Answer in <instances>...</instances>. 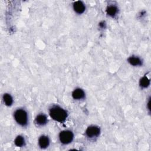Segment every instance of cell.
<instances>
[{
    "label": "cell",
    "instance_id": "cell-1",
    "mask_svg": "<svg viewBox=\"0 0 151 151\" xmlns=\"http://www.w3.org/2000/svg\"><path fill=\"white\" fill-rule=\"evenodd\" d=\"M51 117L58 122H63L67 117V111L59 106H54L50 109Z\"/></svg>",
    "mask_w": 151,
    "mask_h": 151
},
{
    "label": "cell",
    "instance_id": "cell-2",
    "mask_svg": "<svg viewBox=\"0 0 151 151\" xmlns=\"http://www.w3.org/2000/svg\"><path fill=\"white\" fill-rule=\"evenodd\" d=\"M15 121L21 126H25L28 122L27 113L24 109H18L14 113Z\"/></svg>",
    "mask_w": 151,
    "mask_h": 151
},
{
    "label": "cell",
    "instance_id": "cell-3",
    "mask_svg": "<svg viewBox=\"0 0 151 151\" xmlns=\"http://www.w3.org/2000/svg\"><path fill=\"white\" fill-rule=\"evenodd\" d=\"M73 134L70 130H63L59 134V139L63 144H68L73 139Z\"/></svg>",
    "mask_w": 151,
    "mask_h": 151
},
{
    "label": "cell",
    "instance_id": "cell-4",
    "mask_svg": "<svg viewBox=\"0 0 151 151\" xmlns=\"http://www.w3.org/2000/svg\"><path fill=\"white\" fill-rule=\"evenodd\" d=\"M100 130L99 127L96 126H90L87 129L86 134L88 137L93 138L98 136L100 134Z\"/></svg>",
    "mask_w": 151,
    "mask_h": 151
},
{
    "label": "cell",
    "instance_id": "cell-5",
    "mask_svg": "<svg viewBox=\"0 0 151 151\" xmlns=\"http://www.w3.org/2000/svg\"><path fill=\"white\" fill-rule=\"evenodd\" d=\"M73 8L75 12L78 14H82L85 11V6L81 1H76L73 4Z\"/></svg>",
    "mask_w": 151,
    "mask_h": 151
},
{
    "label": "cell",
    "instance_id": "cell-6",
    "mask_svg": "<svg viewBox=\"0 0 151 151\" xmlns=\"http://www.w3.org/2000/svg\"><path fill=\"white\" fill-rule=\"evenodd\" d=\"M50 140L46 136H41L38 139V145L42 149H45L48 146Z\"/></svg>",
    "mask_w": 151,
    "mask_h": 151
},
{
    "label": "cell",
    "instance_id": "cell-7",
    "mask_svg": "<svg viewBox=\"0 0 151 151\" xmlns=\"http://www.w3.org/2000/svg\"><path fill=\"white\" fill-rule=\"evenodd\" d=\"M84 96H85L84 92L81 88L75 89L72 93V96L73 99L76 100H80V99H83L84 97Z\"/></svg>",
    "mask_w": 151,
    "mask_h": 151
},
{
    "label": "cell",
    "instance_id": "cell-8",
    "mask_svg": "<svg viewBox=\"0 0 151 151\" xmlns=\"http://www.w3.org/2000/svg\"><path fill=\"white\" fill-rule=\"evenodd\" d=\"M36 123L39 126H43L47 122V118L45 115L43 114H38L35 119Z\"/></svg>",
    "mask_w": 151,
    "mask_h": 151
},
{
    "label": "cell",
    "instance_id": "cell-9",
    "mask_svg": "<svg viewBox=\"0 0 151 151\" xmlns=\"http://www.w3.org/2000/svg\"><path fill=\"white\" fill-rule=\"evenodd\" d=\"M128 61L129 63L132 65H134V66H137V65H141L142 64V62L141 61V60L137 57H134V56H132L128 58Z\"/></svg>",
    "mask_w": 151,
    "mask_h": 151
},
{
    "label": "cell",
    "instance_id": "cell-10",
    "mask_svg": "<svg viewBox=\"0 0 151 151\" xmlns=\"http://www.w3.org/2000/svg\"><path fill=\"white\" fill-rule=\"evenodd\" d=\"M3 100H4L5 104L8 106H11L13 103L12 97H11V96L10 94H7V93H5L4 94Z\"/></svg>",
    "mask_w": 151,
    "mask_h": 151
},
{
    "label": "cell",
    "instance_id": "cell-11",
    "mask_svg": "<svg viewBox=\"0 0 151 151\" xmlns=\"http://www.w3.org/2000/svg\"><path fill=\"white\" fill-rule=\"evenodd\" d=\"M106 12H107V14L109 15H110L111 17H113L117 13V8L116 6H115L114 5H111V6H109L107 8Z\"/></svg>",
    "mask_w": 151,
    "mask_h": 151
},
{
    "label": "cell",
    "instance_id": "cell-12",
    "mask_svg": "<svg viewBox=\"0 0 151 151\" xmlns=\"http://www.w3.org/2000/svg\"><path fill=\"white\" fill-rule=\"evenodd\" d=\"M15 145L18 147H22L25 145V139L22 136H18L14 141Z\"/></svg>",
    "mask_w": 151,
    "mask_h": 151
},
{
    "label": "cell",
    "instance_id": "cell-13",
    "mask_svg": "<svg viewBox=\"0 0 151 151\" xmlns=\"http://www.w3.org/2000/svg\"><path fill=\"white\" fill-rule=\"evenodd\" d=\"M149 84H150V80L146 76L142 77L140 80V86L143 88H146L148 87L149 86Z\"/></svg>",
    "mask_w": 151,
    "mask_h": 151
},
{
    "label": "cell",
    "instance_id": "cell-14",
    "mask_svg": "<svg viewBox=\"0 0 151 151\" xmlns=\"http://www.w3.org/2000/svg\"><path fill=\"white\" fill-rule=\"evenodd\" d=\"M100 26L101 27L103 28V27H104V22H100Z\"/></svg>",
    "mask_w": 151,
    "mask_h": 151
}]
</instances>
